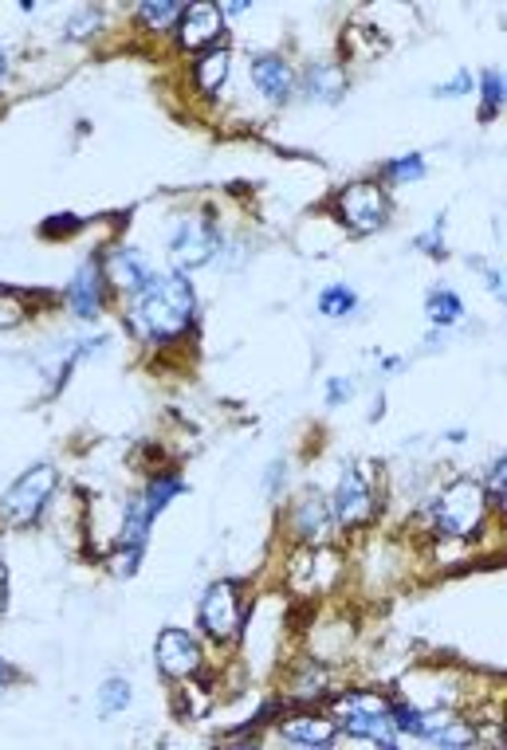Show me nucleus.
I'll use <instances>...</instances> for the list:
<instances>
[{
  "instance_id": "f257e3e1",
  "label": "nucleus",
  "mask_w": 507,
  "mask_h": 750,
  "mask_svg": "<svg viewBox=\"0 0 507 750\" xmlns=\"http://www.w3.org/2000/svg\"><path fill=\"white\" fill-rule=\"evenodd\" d=\"M193 310H198L193 283L181 271H169V276H154L135 295L130 327L150 342H166V339H177L193 322Z\"/></svg>"
},
{
  "instance_id": "f03ea898",
  "label": "nucleus",
  "mask_w": 507,
  "mask_h": 750,
  "mask_svg": "<svg viewBox=\"0 0 507 750\" xmlns=\"http://www.w3.org/2000/svg\"><path fill=\"white\" fill-rule=\"evenodd\" d=\"M484 514H487V495H484V483L477 480L448 483L445 492L433 499L436 535L472 538L480 531V523H484Z\"/></svg>"
},
{
  "instance_id": "7ed1b4c3",
  "label": "nucleus",
  "mask_w": 507,
  "mask_h": 750,
  "mask_svg": "<svg viewBox=\"0 0 507 750\" xmlns=\"http://www.w3.org/2000/svg\"><path fill=\"white\" fill-rule=\"evenodd\" d=\"M55 468L52 463H36V468H28V472L21 475V480L12 483L9 492H4V499H0V511H4V519H9L12 526H28L40 519V511L48 507V499H52L55 492Z\"/></svg>"
},
{
  "instance_id": "20e7f679",
  "label": "nucleus",
  "mask_w": 507,
  "mask_h": 750,
  "mask_svg": "<svg viewBox=\"0 0 507 750\" xmlns=\"http://www.w3.org/2000/svg\"><path fill=\"white\" fill-rule=\"evenodd\" d=\"M334 216L351 228L354 237H366V232L385 228V220H390V201H385L382 189L370 186V181H354V186L334 193Z\"/></svg>"
},
{
  "instance_id": "39448f33",
  "label": "nucleus",
  "mask_w": 507,
  "mask_h": 750,
  "mask_svg": "<svg viewBox=\"0 0 507 750\" xmlns=\"http://www.w3.org/2000/svg\"><path fill=\"white\" fill-rule=\"evenodd\" d=\"M244 625L240 613V586L237 582H213L201 597V628L213 640H232Z\"/></svg>"
},
{
  "instance_id": "423d86ee",
  "label": "nucleus",
  "mask_w": 507,
  "mask_h": 750,
  "mask_svg": "<svg viewBox=\"0 0 507 750\" xmlns=\"http://www.w3.org/2000/svg\"><path fill=\"white\" fill-rule=\"evenodd\" d=\"M220 237L208 216H186L177 220L174 237H169V252H174L177 268H205L217 256Z\"/></svg>"
},
{
  "instance_id": "0eeeda50",
  "label": "nucleus",
  "mask_w": 507,
  "mask_h": 750,
  "mask_svg": "<svg viewBox=\"0 0 507 750\" xmlns=\"http://www.w3.org/2000/svg\"><path fill=\"white\" fill-rule=\"evenodd\" d=\"M331 511L342 526H366L378 514V499H373L370 475L366 468H346L339 480V492L331 499Z\"/></svg>"
},
{
  "instance_id": "6e6552de",
  "label": "nucleus",
  "mask_w": 507,
  "mask_h": 750,
  "mask_svg": "<svg viewBox=\"0 0 507 750\" xmlns=\"http://www.w3.org/2000/svg\"><path fill=\"white\" fill-rule=\"evenodd\" d=\"M154 660L157 672L169 679H186L201 669V645L186 628H162L154 640Z\"/></svg>"
},
{
  "instance_id": "1a4fd4ad",
  "label": "nucleus",
  "mask_w": 507,
  "mask_h": 750,
  "mask_svg": "<svg viewBox=\"0 0 507 750\" xmlns=\"http://www.w3.org/2000/svg\"><path fill=\"white\" fill-rule=\"evenodd\" d=\"M103 291H106V276L99 259H87L84 268L75 271V279L67 283V307L79 315V319H99L103 310Z\"/></svg>"
},
{
  "instance_id": "9d476101",
  "label": "nucleus",
  "mask_w": 507,
  "mask_h": 750,
  "mask_svg": "<svg viewBox=\"0 0 507 750\" xmlns=\"http://www.w3.org/2000/svg\"><path fill=\"white\" fill-rule=\"evenodd\" d=\"M220 31H225V16H220V9H213V4H193V9H186L181 12V21H177V40H181V48H189V52H201L208 43H217Z\"/></svg>"
},
{
  "instance_id": "9b49d317",
  "label": "nucleus",
  "mask_w": 507,
  "mask_h": 750,
  "mask_svg": "<svg viewBox=\"0 0 507 750\" xmlns=\"http://www.w3.org/2000/svg\"><path fill=\"white\" fill-rule=\"evenodd\" d=\"M291 526H295V538H303V543H310V546H322L331 538V526H334L331 504H327L322 495L307 492L300 504H295V511H291Z\"/></svg>"
},
{
  "instance_id": "f8f14e48",
  "label": "nucleus",
  "mask_w": 507,
  "mask_h": 750,
  "mask_svg": "<svg viewBox=\"0 0 507 750\" xmlns=\"http://www.w3.org/2000/svg\"><path fill=\"white\" fill-rule=\"evenodd\" d=\"M252 82L259 87V94H268L271 103H288L295 91V72L283 55H252Z\"/></svg>"
},
{
  "instance_id": "ddd939ff",
  "label": "nucleus",
  "mask_w": 507,
  "mask_h": 750,
  "mask_svg": "<svg viewBox=\"0 0 507 750\" xmlns=\"http://www.w3.org/2000/svg\"><path fill=\"white\" fill-rule=\"evenodd\" d=\"M103 276L106 283H114L118 291H130V295H138V291L154 279V271H150V264H145L142 256H138L135 247H118L111 259L103 264Z\"/></svg>"
},
{
  "instance_id": "4468645a",
  "label": "nucleus",
  "mask_w": 507,
  "mask_h": 750,
  "mask_svg": "<svg viewBox=\"0 0 507 750\" xmlns=\"http://www.w3.org/2000/svg\"><path fill=\"white\" fill-rule=\"evenodd\" d=\"M280 735L295 747H331L339 727L334 720H322V715H291L280 723Z\"/></svg>"
},
{
  "instance_id": "2eb2a0df",
  "label": "nucleus",
  "mask_w": 507,
  "mask_h": 750,
  "mask_svg": "<svg viewBox=\"0 0 507 750\" xmlns=\"http://www.w3.org/2000/svg\"><path fill=\"white\" fill-rule=\"evenodd\" d=\"M334 727L351 720H370V715H390V699H382L378 691H346V696L331 699Z\"/></svg>"
},
{
  "instance_id": "dca6fc26",
  "label": "nucleus",
  "mask_w": 507,
  "mask_h": 750,
  "mask_svg": "<svg viewBox=\"0 0 507 750\" xmlns=\"http://www.w3.org/2000/svg\"><path fill=\"white\" fill-rule=\"evenodd\" d=\"M303 91L310 99H322V103H339L342 91H346V75L334 63H315L307 75H303Z\"/></svg>"
},
{
  "instance_id": "f3484780",
  "label": "nucleus",
  "mask_w": 507,
  "mask_h": 750,
  "mask_svg": "<svg viewBox=\"0 0 507 750\" xmlns=\"http://www.w3.org/2000/svg\"><path fill=\"white\" fill-rule=\"evenodd\" d=\"M424 315H429L433 327H456V322L465 319V303H460L456 291L433 288L429 295H424Z\"/></svg>"
},
{
  "instance_id": "a211bd4d",
  "label": "nucleus",
  "mask_w": 507,
  "mask_h": 750,
  "mask_svg": "<svg viewBox=\"0 0 507 750\" xmlns=\"http://www.w3.org/2000/svg\"><path fill=\"white\" fill-rule=\"evenodd\" d=\"M157 514L145 507V499L138 495V499H130L126 504V519H123V538L118 543L130 546V550H142L145 546V535H150V526H154Z\"/></svg>"
},
{
  "instance_id": "6ab92c4d",
  "label": "nucleus",
  "mask_w": 507,
  "mask_h": 750,
  "mask_svg": "<svg viewBox=\"0 0 507 750\" xmlns=\"http://www.w3.org/2000/svg\"><path fill=\"white\" fill-rule=\"evenodd\" d=\"M228 72H232V55H228V48H213V52H205L198 63V91L217 94L220 87H225Z\"/></svg>"
},
{
  "instance_id": "aec40b11",
  "label": "nucleus",
  "mask_w": 507,
  "mask_h": 750,
  "mask_svg": "<svg viewBox=\"0 0 507 750\" xmlns=\"http://www.w3.org/2000/svg\"><path fill=\"white\" fill-rule=\"evenodd\" d=\"M354 307H358V295L346 283H331V288L319 291V310L327 319H346V315H354Z\"/></svg>"
},
{
  "instance_id": "412c9836",
  "label": "nucleus",
  "mask_w": 507,
  "mask_h": 750,
  "mask_svg": "<svg viewBox=\"0 0 507 750\" xmlns=\"http://www.w3.org/2000/svg\"><path fill=\"white\" fill-rule=\"evenodd\" d=\"M181 4H174V0H150V4H142L138 9V21L145 24L150 31H169L177 21H181Z\"/></svg>"
},
{
  "instance_id": "4be33fe9",
  "label": "nucleus",
  "mask_w": 507,
  "mask_h": 750,
  "mask_svg": "<svg viewBox=\"0 0 507 750\" xmlns=\"http://www.w3.org/2000/svg\"><path fill=\"white\" fill-rule=\"evenodd\" d=\"M181 492H186V483L166 472V475H154V480H150V487L142 492V499H145V507H150V511L162 514L169 507V499H174V495H181Z\"/></svg>"
},
{
  "instance_id": "5701e85b",
  "label": "nucleus",
  "mask_w": 507,
  "mask_h": 750,
  "mask_svg": "<svg viewBox=\"0 0 507 750\" xmlns=\"http://www.w3.org/2000/svg\"><path fill=\"white\" fill-rule=\"evenodd\" d=\"M130 699H135V688L126 684V679H106L103 688H99V715H118V711L130 708Z\"/></svg>"
},
{
  "instance_id": "b1692460",
  "label": "nucleus",
  "mask_w": 507,
  "mask_h": 750,
  "mask_svg": "<svg viewBox=\"0 0 507 750\" xmlns=\"http://www.w3.org/2000/svg\"><path fill=\"white\" fill-rule=\"evenodd\" d=\"M480 99H484V111H480V118H484V123H492V118L499 114V106H504V75L487 67V72L480 75Z\"/></svg>"
},
{
  "instance_id": "393cba45",
  "label": "nucleus",
  "mask_w": 507,
  "mask_h": 750,
  "mask_svg": "<svg viewBox=\"0 0 507 750\" xmlns=\"http://www.w3.org/2000/svg\"><path fill=\"white\" fill-rule=\"evenodd\" d=\"M429 742H436V747H472V742H477V730L468 727V723L448 720L445 727H436L433 735H429Z\"/></svg>"
},
{
  "instance_id": "a878e982",
  "label": "nucleus",
  "mask_w": 507,
  "mask_h": 750,
  "mask_svg": "<svg viewBox=\"0 0 507 750\" xmlns=\"http://www.w3.org/2000/svg\"><path fill=\"white\" fill-rule=\"evenodd\" d=\"M385 177H390L394 186H405V181H417V177H424L421 154H405V157H394V162H385Z\"/></svg>"
},
{
  "instance_id": "bb28decb",
  "label": "nucleus",
  "mask_w": 507,
  "mask_h": 750,
  "mask_svg": "<svg viewBox=\"0 0 507 750\" xmlns=\"http://www.w3.org/2000/svg\"><path fill=\"white\" fill-rule=\"evenodd\" d=\"M504 483H507V460L499 456V460L492 463V475H487V483H484L487 507H504Z\"/></svg>"
},
{
  "instance_id": "cd10ccee",
  "label": "nucleus",
  "mask_w": 507,
  "mask_h": 750,
  "mask_svg": "<svg viewBox=\"0 0 507 750\" xmlns=\"http://www.w3.org/2000/svg\"><path fill=\"white\" fill-rule=\"evenodd\" d=\"M24 322V303L12 291H0V330H12Z\"/></svg>"
},
{
  "instance_id": "c85d7f7f",
  "label": "nucleus",
  "mask_w": 507,
  "mask_h": 750,
  "mask_svg": "<svg viewBox=\"0 0 507 750\" xmlns=\"http://www.w3.org/2000/svg\"><path fill=\"white\" fill-rule=\"evenodd\" d=\"M79 228H84V220H79V216H72V213H60V216H48V220H43V237L48 240H55V237H63V232H67V237H72V232H79Z\"/></svg>"
},
{
  "instance_id": "c756f323",
  "label": "nucleus",
  "mask_w": 507,
  "mask_h": 750,
  "mask_svg": "<svg viewBox=\"0 0 507 750\" xmlns=\"http://www.w3.org/2000/svg\"><path fill=\"white\" fill-rule=\"evenodd\" d=\"M91 31H99V12L87 9V12H79V16H72V21H67L63 36H72V40H87Z\"/></svg>"
},
{
  "instance_id": "7c9ffc66",
  "label": "nucleus",
  "mask_w": 507,
  "mask_h": 750,
  "mask_svg": "<svg viewBox=\"0 0 507 750\" xmlns=\"http://www.w3.org/2000/svg\"><path fill=\"white\" fill-rule=\"evenodd\" d=\"M441 232H445V216H436L433 232H424V237H417V247H424V252H429V256H433V259H441V256H445V244H441Z\"/></svg>"
},
{
  "instance_id": "2f4dec72",
  "label": "nucleus",
  "mask_w": 507,
  "mask_h": 750,
  "mask_svg": "<svg viewBox=\"0 0 507 750\" xmlns=\"http://www.w3.org/2000/svg\"><path fill=\"white\" fill-rule=\"evenodd\" d=\"M468 87H472V75L468 72H456V79H448V82H441V87H433V94L436 99H456V94H468Z\"/></svg>"
},
{
  "instance_id": "473e14b6",
  "label": "nucleus",
  "mask_w": 507,
  "mask_h": 750,
  "mask_svg": "<svg viewBox=\"0 0 507 750\" xmlns=\"http://www.w3.org/2000/svg\"><path fill=\"white\" fill-rule=\"evenodd\" d=\"M351 393H354V385H351V381L334 378L331 385H327V402H331V405H342V402H346V397H351Z\"/></svg>"
},
{
  "instance_id": "72a5a7b5",
  "label": "nucleus",
  "mask_w": 507,
  "mask_h": 750,
  "mask_svg": "<svg viewBox=\"0 0 507 750\" xmlns=\"http://www.w3.org/2000/svg\"><path fill=\"white\" fill-rule=\"evenodd\" d=\"M9 679H12V669L0 660V696H4V688H9Z\"/></svg>"
},
{
  "instance_id": "f704fd0d",
  "label": "nucleus",
  "mask_w": 507,
  "mask_h": 750,
  "mask_svg": "<svg viewBox=\"0 0 507 750\" xmlns=\"http://www.w3.org/2000/svg\"><path fill=\"white\" fill-rule=\"evenodd\" d=\"M4 597H9V577H4V565H0V609H4Z\"/></svg>"
},
{
  "instance_id": "c9c22d12",
  "label": "nucleus",
  "mask_w": 507,
  "mask_h": 750,
  "mask_svg": "<svg viewBox=\"0 0 507 750\" xmlns=\"http://www.w3.org/2000/svg\"><path fill=\"white\" fill-rule=\"evenodd\" d=\"M4 72H9V60H4V52H0V79H4Z\"/></svg>"
}]
</instances>
